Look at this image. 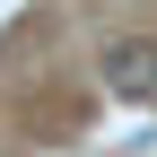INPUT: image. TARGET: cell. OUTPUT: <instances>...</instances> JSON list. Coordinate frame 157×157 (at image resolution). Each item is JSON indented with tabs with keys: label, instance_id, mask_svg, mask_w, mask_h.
<instances>
[{
	"label": "cell",
	"instance_id": "1",
	"mask_svg": "<svg viewBox=\"0 0 157 157\" xmlns=\"http://www.w3.org/2000/svg\"><path fill=\"white\" fill-rule=\"evenodd\" d=\"M105 96H122V105H157V35H122V44H105Z\"/></svg>",
	"mask_w": 157,
	"mask_h": 157
}]
</instances>
